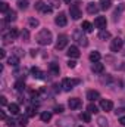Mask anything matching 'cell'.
I'll use <instances>...</instances> for the list:
<instances>
[{
    "mask_svg": "<svg viewBox=\"0 0 125 127\" xmlns=\"http://www.w3.org/2000/svg\"><path fill=\"white\" fill-rule=\"evenodd\" d=\"M7 126H9V127H13V126H15V121H13L12 118H9V120H7Z\"/></svg>",
    "mask_w": 125,
    "mask_h": 127,
    "instance_id": "45",
    "label": "cell"
},
{
    "mask_svg": "<svg viewBox=\"0 0 125 127\" xmlns=\"http://www.w3.org/2000/svg\"><path fill=\"white\" fill-rule=\"evenodd\" d=\"M0 10H1L3 13H7V12H9V6H7L6 1H1V3H0Z\"/></svg>",
    "mask_w": 125,
    "mask_h": 127,
    "instance_id": "36",
    "label": "cell"
},
{
    "mask_svg": "<svg viewBox=\"0 0 125 127\" xmlns=\"http://www.w3.org/2000/svg\"><path fill=\"white\" fill-rule=\"evenodd\" d=\"M35 9L40 10V12H43V13H50V12H52V7H50L49 4H46L43 0H38V1L35 3Z\"/></svg>",
    "mask_w": 125,
    "mask_h": 127,
    "instance_id": "6",
    "label": "cell"
},
{
    "mask_svg": "<svg viewBox=\"0 0 125 127\" xmlns=\"http://www.w3.org/2000/svg\"><path fill=\"white\" fill-rule=\"evenodd\" d=\"M99 9H100V6H97L96 3H93V1L87 4V12H88V13H91V15L97 13V10H99Z\"/></svg>",
    "mask_w": 125,
    "mask_h": 127,
    "instance_id": "16",
    "label": "cell"
},
{
    "mask_svg": "<svg viewBox=\"0 0 125 127\" xmlns=\"http://www.w3.org/2000/svg\"><path fill=\"white\" fill-rule=\"evenodd\" d=\"M18 7L22 9V10H25V9L28 7V1H27V0H19V1H18Z\"/></svg>",
    "mask_w": 125,
    "mask_h": 127,
    "instance_id": "33",
    "label": "cell"
},
{
    "mask_svg": "<svg viewBox=\"0 0 125 127\" xmlns=\"http://www.w3.org/2000/svg\"><path fill=\"white\" fill-rule=\"evenodd\" d=\"M21 37H22L24 41H30V31L28 30H24V31L21 32Z\"/></svg>",
    "mask_w": 125,
    "mask_h": 127,
    "instance_id": "35",
    "label": "cell"
},
{
    "mask_svg": "<svg viewBox=\"0 0 125 127\" xmlns=\"http://www.w3.org/2000/svg\"><path fill=\"white\" fill-rule=\"evenodd\" d=\"M122 44H124V40L119 38V37H116V38H113L110 41V50L112 52H119L122 49Z\"/></svg>",
    "mask_w": 125,
    "mask_h": 127,
    "instance_id": "5",
    "label": "cell"
},
{
    "mask_svg": "<svg viewBox=\"0 0 125 127\" xmlns=\"http://www.w3.org/2000/svg\"><path fill=\"white\" fill-rule=\"evenodd\" d=\"M66 55H68L69 58H74V59H77V58H80V49H78L77 46H71V47L68 49Z\"/></svg>",
    "mask_w": 125,
    "mask_h": 127,
    "instance_id": "10",
    "label": "cell"
},
{
    "mask_svg": "<svg viewBox=\"0 0 125 127\" xmlns=\"http://www.w3.org/2000/svg\"><path fill=\"white\" fill-rule=\"evenodd\" d=\"M10 40H13V38H12V35H10L9 32H7V34H3V43H4V44H6V43H10Z\"/></svg>",
    "mask_w": 125,
    "mask_h": 127,
    "instance_id": "37",
    "label": "cell"
},
{
    "mask_svg": "<svg viewBox=\"0 0 125 127\" xmlns=\"http://www.w3.org/2000/svg\"><path fill=\"white\" fill-rule=\"evenodd\" d=\"M0 117H1V120H6V114H4V112H3V111H1V112H0Z\"/></svg>",
    "mask_w": 125,
    "mask_h": 127,
    "instance_id": "49",
    "label": "cell"
},
{
    "mask_svg": "<svg viewBox=\"0 0 125 127\" xmlns=\"http://www.w3.org/2000/svg\"><path fill=\"white\" fill-rule=\"evenodd\" d=\"M40 118H41V121H43V123H49V121L52 120V112H47V111H44V112H41Z\"/></svg>",
    "mask_w": 125,
    "mask_h": 127,
    "instance_id": "22",
    "label": "cell"
},
{
    "mask_svg": "<svg viewBox=\"0 0 125 127\" xmlns=\"http://www.w3.org/2000/svg\"><path fill=\"white\" fill-rule=\"evenodd\" d=\"M18 123H19V126L25 127V126H27V117H24V115H21V117H19V120H18Z\"/></svg>",
    "mask_w": 125,
    "mask_h": 127,
    "instance_id": "38",
    "label": "cell"
},
{
    "mask_svg": "<svg viewBox=\"0 0 125 127\" xmlns=\"http://www.w3.org/2000/svg\"><path fill=\"white\" fill-rule=\"evenodd\" d=\"M59 127H71L72 126V118H63L61 121H58Z\"/></svg>",
    "mask_w": 125,
    "mask_h": 127,
    "instance_id": "20",
    "label": "cell"
},
{
    "mask_svg": "<svg viewBox=\"0 0 125 127\" xmlns=\"http://www.w3.org/2000/svg\"><path fill=\"white\" fill-rule=\"evenodd\" d=\"M124 9H125L124 4H119V9H116V10L113 12V19H115V21H116V19L119 18V15H121V13L124 12Z\"/></svg>",
    "mask_w": 125,
    "mask_h": 127,
    "instance_id": "27",
    "label": "cell"
},
{
    "mask_svg": "<svg viewBox=\"0 0 125 127\" xmlns=\"http://www.w3.org/2000/svg\"><path fill=\"white\" fill-rule=\"evenodd\" d=\"M110 4H112V0H99V6H100V9H103V10L109 9Z\"/></svg>",
    "mask_w": 125,
    "mask_h": 127,
    "instance_id": "19",
    "label": "cell"
},
{
    "mask_svg": "<svg viewBox=\"0 0 125 127\" xmlns=\"http://www.w3.org/2000/svg\"><path fill=\"white\" fill-rule=\"evenodd\" d=\"M80 117H81V120H84L85 123H90V121H91V117H90V112H88V111H87V112H83Z\"/></svg>",
    "mask_w": 125,
    "mask_h": 127,
    "instance_id": "31",
    "label": "cell"
},
{
    "mask_svg": "<svg viewBox=\"0 0 125 127\" xmlns=\"http://www.w3.org/2000/svg\"><path fill=\"white\" fill-rule=\"evenodd\" d=\"M119 123H121V124H122V126L125 127V115H124V117H121V118H119Z\"/></svg>",
    "mask_w": 125,
    "mask_h": 127,
    "instance_id": "46",
    "label": "cell"
},
{
    "mask_svg": "<svg viewBox=\"0 0 125 127\" xmlns=\"http://www.w3.org/2000/svg\"><path fill=\"white\" fill-rule=\"evenodd\" d=\"M85 31H83V30H75V31L72 32V38L80 44V46H83V47H85V46H88V38L85 37Z\"/></svg>",
    "mask_w": 125,
    "mask_h": 127,
    "instance_id": "2",
    "label": "cell"
},
{
    "mask_svg": "<svg viewBox=\"0 0 125 127\" xmlns=\"http://www.w3.org/2000/svg\"><path fill=\"white\" fill-rule=\"evenodd\" d=\"M0 103H1V105H6V103H7V100H6L4 96H0Z\"/></svg>",
    "mask_w": 125,
    "mask_h": 127,
    "instance_id": "42",
    "label": "cell"
},
{
    "mask_svg": "<svg viewBox=\"0 0 125 127\" xmlns=\"http://www.w3.org/2000/svg\"><path fill=\"white\" fill-rule=\"evenodd\" d=\"M66 44H68V37H66L65 34L59 35V37H58V41H56V49H58V50H62V49L66 47Z\"/></svg>",
    "mask_w": 125,
    "mask_h": 127,
    "instance_id": "7",
    "label": "cell"
},
{
    "mask_svg": "<svg viewBox=\"0 0 125 127\" xmlns=\"http://www.w3.org/2000/svg\"><path fill=\"white\" fill-rule=\"evenodd\" d=\"M49 71H50L52 75H59V65L55 64V62H52L49 65Z\"/></svg>",
    "mask_w": 125,
    "mask_h": 127,
    "instance_id": "17",
    "label": "cell"
},
{
    "mask_svg": "<svg viewBox=\"0 0 125 127\" xmlns=\"http://www.w3.org/2000/svg\"><path fill=\"white\" fill-rule=\"evenodd\" d=\"M4 56H6V52H4V50H3V49H1V50H0V58H1V59H3V58H4Z\"/></svg>",
    "mask_w": 125,
    "mask_h": 127,
    "instance_id": "47",
    "label": "cell"
},
{
    "mask_svg": "<svg viewBox=\"0 0 125 127\" xmlns=\"http://www.w3.org/2000/svg\"><path fill=\"white\" fill-rule=\"evenodd\" d=\"M30 52H31V56H35V55H37V50H35V49H31Z\"/></svg>",
    "mask_w": 125,
    "mask_h": 127,
    "instance_id": "48",
    "label": "cell"
},
{
    "mask_svg": "<svg viewBox=\"0 0 125 127\" xmlns=\"http://www.w3.org/2000/svg\"><path fill=\"white\" fill-rule=\"evenodd\" d=\"M31 75L34 78H44V72H43L40 68H37V66L31 68Z\"/></svg>",
    "mask_w": 125,
    "mask_h": 127,
    "instance_id": "14",
    "label": "cell"
},
{
    "mask_svg": "<svg viewBox=\"0 0 125 127\" xmlns=\"http://www.w3.org/2000/svg\"><path fill=\"white\" fill-rule=\"evenodd\" d=\"M106 24H107V21H106L104 16H97V18L94 19V25H96L97 28H100V30H104V28H106Z\"/></svg>",
    "mask_w": 125,
    "mask_h": 127,
    "instance_id": "9",
    "label": "cell"
},
{
    "mask_svg": "<svg viewBox=\"0 0 125 127\" xmlns=\"http://www.w3.org/2000/svg\"><path fill=\"white\" fill-rule=\"evenodd\" d=\"M77 84H80V80H75V78H63L61 87H62L65 92H69V90H72Z\"/></svg>",
    "mask_w": 125,
    "mask_h": 127,
    "instance_id": "3",
    "label": "cell"
},
{
    "mask_svg": "<svg viewBox=\"0 0 125 127\" xmlns=\"http://www.w3.org/2000/svg\"><path fill=\"white\" fill-rule=\"evenodd\" d=\"M75 65H77L75 61H69V62H68V66H69V68H75Z\"/></svg>",
    "mask_w": 125,
    "mask_h": 127,
    "instance_id": "43",
    "label": "cell"
},
{
    "mask_svg": "<svg viewBox=\"0 0 125 127\" xmlns=\"http://www.w3.org/2000/svg\"><path fill=\"white\" fill-rule=\"evenodd\" d=\"M18 64H19V58H16L15 55H12L7 59V65H10V66H18Z\"/></svg>",
    "mask_w": 125,
    "mask_h": 127,
    "instance_id": "24",
    "label": "cell"
},
{
    "mask_svg": "<svg viewBox=\"0 0 125 127\" xmlns=\"http://www.w3.org/2000/svg\"><path fill=\"white\" fill-rule=\"evenodd\" d=\"M55 112H56V114H61V112H63V106H62V105L56 106V108H55Z\"/></svg>",
    "mask_w": 125,
    "mask_h": 127,
    "instance_id": "40",
    "label": "cell"
},
{
    "mask_svg": "<svg viewBox=\"0 0 125 127\" xmlns=\"http://www.w3.org/2000/svg\"><path fill=\"white\" fill-rule=\"evenodd\" d=\"M99 38H100V40H107V38H110V32L107 31V30H100Z\"/></svg>",
    "mask_w": 125,
    "mask_h": 127,
    "instance_id": "25",
    "label": "cell"
},
{
    "mask_svg": "<svg viewBox=\"0 0 125 127\" xmlns=\"http://www.w3.org/2000/svg\"><path fill=\"white\" fill-rule=\"evenodd\" d=\"M91 71L96 72V74H102V72L104 71V65L100 64V62H94L93 65H91Z\"/></svg>",
    "mask_w": 125,
    "mask_h": 127,
    "instance_id": "13",
    "label": "cell"
},
{
    "mask_svg": "<svg viewBox=\"0 0 125 127\" xmlns=\"http://www.w3.org/2000/svg\"><path fill=\"white\" fill-rule=\"evenodd\" d=\"M87 111H88L90 114H97V112H99V108H97L94 103H90V105L87 106Z\"/></svg>",
    "mask_w": 125,
    "mask_h": 127,
    "instance_id": "29",
    "label": "cell"
},
{
    "mask_svg": "<svg viewBox=\"0 0 125 127\" xmlns=\"http://www.w3.org/2000/svg\"><path fill=\"white\" fill-rule=\"evenodd\" d=\"M55 22H56V25H59V27H65V25L68 24V18H66V15H65L63 12H61V13L56 16Z\"/></svg>",
    "mask_w": 125,
    "mask_h": 127,
    "instance_id": "8",
    "label": "cell"
},
{
    "mask_svg": "<svg viewBox=\"0 0 125 127\" xmlns=\"http://www.w3.org/2000/svg\"><path fill=\"white\" fill-rule=\"evenodd\" d=\"M9 112H10L12 115H18V114H19V106H18V103H10V105H9Z\"/></svg>",
    "mask_w": 125,
    "mask_h": 127,
    "instance_id": "21",
    "label": "cell"
},
{
    "mask_svg": "<svg viewBox=\"0 0 125 127\" xmlns=\"http://www.w3.org/2000/svg\"><path fill=\"white\" fill-rule=\"evenodd\" d=\"M99 97H100V93H99L97 90H88V92H87V99L91 100V102L97 100Z\"/></svg>",
    "mask_w": 125,
    "mask_h": 127,
    "instance_id": "15",
    "label": "cell"
},
{
    "mask_svg": "<svg viewBox=\"0 0 125 127\" xmlns=\"http://www.w3.org/2000/svg\"><path fill=\"white\" fill-rule=\"evenodd\" d=\"M15 89H16L18 92L25 90V83H24V81H21V80H19V81H16V83H15Z\"/></svg>",
    "mask_w": 125,
    "mask_h": 127,
    "instance_id": "28",
    "label": "cell"
},
{
    "mask_svg": "<svg viewBox=\"0 0 125 127\" xmlns=\"http://www.w3.org/2000/svg\"><path fill=\"white\" fill-rule=\"evenodd\" d=\"M81 30L85 32H91L93 31V24L91 22H88V21H84L83 22V25H81Z\"/></svg>",
    "mask_w": 125,
    "mask_h": 127,
    "instance_id": "18",
    "label": "cell"
},
{
    "mask_svg": "<svg viewBox=\"0 0 125 127\" xmlns=\"http://www.w3.org/2000/svg\"><path fill=\"white\" fill-rule=\"evenodd\" d=\"M97 124L100 127H107V120H106L104 117H99V118H97Z\"/></svg>",
    "mask_w": 125,
    "mask_h": 127,
    "instance_id": "30",
    "label": "cell"
},
{
    "mask_svg": "<svg viewBox=\"0 0 125 127\" xmlns=\"http://www.w3.org/2000/svg\"><path fill=\"white\" fill-rule=\"evenodd\" d=\"M100 58H102V56H100V53H99V52H96V50L90 53V61H91L93 64L94 62H99V61H100Z\"/></svg>",
    "mask_w": 125,
    "mask_h": 127,
    "instance_id": "26",
    "label": "cell"
},
{
    "mask_svg": "<svg viewBox=\"0 0 125 127\" xmlns=\"http://www.w3.org/2000/svg\"><path fill=\"white\" fill-rule=\"evenodd\" d=\"M65 3H71V0H65Z\"/></svg>",
    "mask_w": 125,
    "mask_h": 127,
    "instance_id": "50",
    "label": "cell"
},
{
    "mask_svg": "<svg viewBox=\"0 0 125 127\" xmlns=\"http://www.w3.org/2000/svg\"><path fill=\"white\" fill-rule=\"evenodd\" d=\"M68 105H69L71 109H78V108L81 106V99H78V97H72V99H69Z\"/></svg>",
    "mask_w": 125,
    "mask_h": 127,
    "instance_id": "12",
    "label": "cell"
},
{
    "mask_svg": "<svg viewBox=\"0 0 125 127\" xmlns=\"http://www.w3.org/2000/svg\"><path fill=\"white\" fill-rule=\"evenodd\" d=\"M100 108H102L103 111H112L113 103H112V100H109V99H102V100H100Z\"/></svg>",
    "mask_w": 125,
    "mask_h": 127,
    "instance_id": "11",
    "label": "cell"
},
{
    "mask_svg": "<svg viewBox=\"0 0 125 127\" xmlns=\"http://www.w3.org/2000/svg\"><path fill=\"white\" fill-rule=\"evenodd\" d=\"M16 19V12L15 10H9L7 13H6V22H12V21H15Z\"/></svg>",
    "mask_w": 125,
    "mask_h": 127,
    "instance_id": "23",
    "label": "cell"
},
{
    "mask_svg": "<svg viewBox=\"0 0 125 127\" xmlns=\"http://www.w3.org/2000/svg\"><path fill=\"white\" fill-rule=\"evenodd\" d=\"M50 1V4L53 6V7H58L59 6V0H49Z\"/></svg>",
    "mask_w": 125,
    "mask_h": 127,
    "instance_id": "41",
    "label": "cell"
},
{
    "mask_svg": "<svg viewBox=\"0 0 125 127\" xmlns=\"http://www.w3.org/2000/svg\"><path fill=\"white\" fill-rule=\"evenodd\" d=\"M80 127H83V126H80Z\"/></svg>",
    "mask_w": 125,
    "mask_h": 127,
    "instance_id": "51",
    "label": "cell"
},
{
    "mask_svg": "<svg viewBox=\"0 0 125 127\" xmlns=\"http://www.w3.org/2000/svg\"><path fill=\"white\" fill-rule=\"evenodd\" d=\"M28 24H30V27H31V28H35V27H38V25H40L38 19H35V18H30V19H28Z\"/></svg>",
    "mask_w": 125,
    "mask_h": 127,
    "instance_id": "32",
    "label": "cell"
},
{
    "mask_svg": "<svg viewBox=\"0 0 125 127\" xmlns=\"http://www.w3.org/2000/svg\"><path fill=\"white\" fill-rule=\"evenodd\" d=\"M52 40H53L52 31H49V30H46V28H43L41 31L35 35V41H37L40 46H47V44L52 43Z\"/></svg>",
    "mask_w": 125,
    "mask_h": 127,
    "instance_id": "1",
    "label": "cell"
},
{
    "mask_svg": "<svg viewBox=\"0 0 125 127\" xmlns=\"http://www.w3.org/2000/svg\"><path fill=\"white\" fill-rule=\"evenodd\" d=\"M13 55H15L16 58H22V56H24V50L19 49V47H15V49H13Z\"/></svg>",
    "mask_w": 125,
    "mask_h": 127,
    "instance_id": "34",
    "label": "cell"
},
{
    "mask_svg": "<svg viewBox=\"0 0 125 127\" xmlns=\"http://www.w3.org/2000/svg\"><path fill=\"white\" fill-rule=\"evenodd\" d=\"M27 115H28V117H32V115H34V111H32V108H28V109H27Z\"/></svg>",
    "mask_w": 125,
    "mask_h": 127,
    "instance_id": "44",
    "label": "cell"
},
{
    "mask_svg": "<svg viewBox=\"0 0 125 127\" xmlns=\"http://www.w3.org/2000/svg\"><path fill=\"white\" fill-rule=\"evenodd\" d=\"M9 34H10V35H12V38L15 40V38L18 37V34H19V31H18L16 28H10V31H9Z\"/></svg>",
    "mask_w": 125,
    "mask_h": 127,
    "instance_id": "39",
    "label": "cell"
},
{
    "mask_svg": "<svg viewBox=\"0 0 125 127\" xmlns=\"http://www.w3.org/2000/svg\"><path fill=\"white\" fill-rule=\"evenodd\" d=\"M69 13H71V18H72V19H80V18H81V9H80V6H78L77 3L71 4Z\"/></svg>",
    "mask_w": 125,
    "mask_h": 127,
    "instance_id": "4",
    "label": "cell"
}]
</instances>
